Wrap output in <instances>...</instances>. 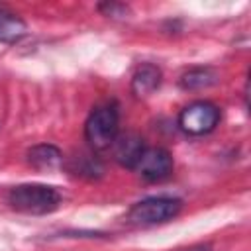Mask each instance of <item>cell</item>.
<instances>
[{"label":"cell","instance_id":"30bf717a","mask_svg":"<svg viewBox=\"0 0 251 251\" xmlns=\"http://www.w3.org/2000/svg\"><path fill=\"white\" fill-rule=\"evenodd\" d=\"M214 82H216V75L210 69H192L186 75H182V78H180L182 88H188V90L206 88Z\"/></svg>","mask_w":251,"mask_h":251},{"label":"cell","instance_id":"8992f818","mask_svg":"<svg viewBox=\"0 0 251 251\" xmlns=\"http://www.w3.org/2000/svg\"><path fill=\"white\" fill-rule=\"evenodd\" d=\"M112 145H114V159L127 169H135L141 153L145 151L143 139L135 133H126L122 137H116Z\"/></svg>","mask_w":251,"mask_h":251},{"label":"cell","instance_id":"9c48e42d","mask_svg":"<svg viewBox=\"0 0 251 251\" xmlns=\"http://www.w3.org/2000/svg\"><path fill=\"white\" fill-rule=\"evenodd\" d=\"M27 161L35 169H55L61 165L63 155L55 145L43 143V145H35L27 151Z\"/></svg>","mask_w":251,"mask_h":251},{"label":"cell","instance_id":"3957f363","mask_svg":"<svg viewBox=\"0 0 251 251\" xmlns=\"http://www.w3.org/2000/svg\"><path fill=\"white\" fill-rule=\"evenodd\" d=\"M84 137L92 149H108L118 137V110L110 104L94 108L84 124Z\"/></svg>","mask_w":251,"mask_h":251},{"label":"cell","instance_id":"8fae6325","mask_svg":"<svg viewBox=\"0 0 251 251\" xmlns=\"http://www.w3.org/2000/svg\"><path fill=\"white\" fill-rule=\"evenodd\" d=\"M106 16H122L124 12H126V6H122V4H100L98 6Z\"/></svg>","mask_w":251,"mask_h":251},{"label":"cell","instance_id":"ba28073f","mask_svg":"<svg viewBox=\"0 0 251 251\" xmlns=\"http://www.w3.org/2000/svg\"><path fill=\"white\" fill-rule=\"evenodd\" d=\"M27 27L22 18H18L14 12L0 8V41L2 43H16L25 35Z\"/></svg>","mask_w":251,"mask_h":251},{"label":"cell","instance_id":"277c9868","mask_svg":"<svg viewBox=\"0 0 251 251\" xmlns=\"http://www.w3.org/2000/svg\"><path fill=\"white\" fill-rule=\"evenodd\" d=\"M220 122V110L216 104L198 100L182 108L178 114V127L186 135H206Z\"/></svg>","mask_w":251,"mask_h":251},{"label":"cell","instance_id":"6da1fadb","mask_svg":"<svg viewBox=\"0 0 251 251\" xmlns=\"http://www.w3.org/2000/svg\"><path fill=\"white\" fill-rule=\"evenodd\" d=\"M8 204L22 214H49L59 208L61 194L47 184H18L8 192Z\"/></svg>","mask_w":251,"mask_h":251},{"label":"cell","instance_id":"52a82bcc","mask_svg":"<svg viewBox=\"0 0 251 251\" xmlns=\"http://www.w3.org/2000/svg\"><path fill=\"white\" fill-rule=\"evenodd\" d=\"M159 86H161V71L151 63L141 65L131 78V88L135 96H149Z\"/></svg>","mask_w":251,"mask_h":251},{"label":"cell","instance_id":"5b68a950","mask_svg":"<svg viewBox=\"0 0 251 251\" xmlns=\"http://www.w3.org/2000/svg\"><path fill=\"white\" fill-rule=\"evenodd\" d=\"M133 171L147 180H163L173 173V157L163 147H145Z\"/></svg>","mask_w":251,"mask_h":251},{"label":"cell","instance_id":"7a4b0ae2","mask_svg":"<svg viewBox=\"0 0 251 251\" xmlns=\"http://www.w3.org/2000/svg\"><path fill=\"white\" fill-rule=\"evenodd\" d=\"M182 208V202L173 196H149L135 202L127 212V222L133 226H155L173 220Z\"/></svg>","mask_w":251,"mask_h":251},{"label":"cell","instance_id":"7c38bea8","mask_svg":"<svg viewBox=\"0 0 251 251\" xmlns=\"http://www.w3.org/2000/svg\"><path fill=\"white\" fill-rule=\"evenodd\" d=\"M212 247L208 243H198V245H190V247H184V249H176V251H210Z\"/></svg>","mask_w":251,"mask_h":251}]
</instances>
